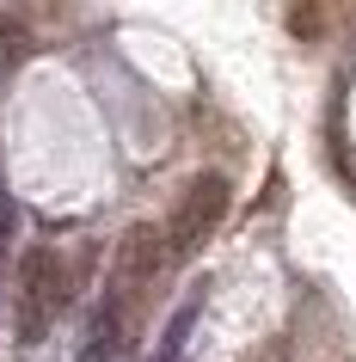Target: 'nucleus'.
<instances>
[{
    "label": "nucleus",
    "mask_w": 356,
    "mask_h": 362,
    "mask_svg": "<svg viewBox=\"0 0 356 362\" xmlns=\"http://www.w3.org/2000/svg\"><path fill=\"white\" fill-rule=\"evenodd\" d=\"M227 178L222 172H197L185 185V197H178V209H172L166 221V258H197L203 252V240L215 228H222V215H227Z\"/></svg>",
    "instance_id": "2"
},
{
    "label": "nucleus",
    "mask_w": 356,
    "mask_h": 362,
    "mask_svg": "<svg viewBox=\"0 0 356 362\" xmlns=\"http://www.w3.org/2000/svg\"><path fill=\"white\" fill-rule=\"evenodd\" d=\"M154 362H178V356H154Z\"/></svg>",
    "instance_id": "5"
},
{
    "label": "nucleus",
    "mask_w": 356,
    "mask_h": 362,
    "mask_svg": "<svg viewBox=\"0 0 356 362\" xmlns=\"http://www.w3.org/2000/svg\"><path fill=\"white\" fill-rule=\"evenodd\" d=\"M197 307H203V295H190L178 313H172V325H166V338H160V356H178L185 350V332H190V320H197Z\"/></svg>",
    "instance_id": "3"
},
{
    "label": "nucleus",
    "mask_w": 356,
    "mask_h": 362,
    "mask_svg": "<svg viewBox=\"0 0 356 362\" xmlns=\"http://www.w3.org/2000/svg\"><path fill=\"white\" fill-rule=\"evenodd\" d=\"M13 228H19V209H13V191H6V178H0V258L13 246Z\"/></svg>",
    "instance_id": "4"
},
{
    "label": "nucleus",
    "mask_w": 356,
    "mask_h": 362,
    "mask_svg": "<svg viewBox=\"0 0 356 362\" xmlns=\"http://www.w3.org/2000/svg\"><path fill=\"white\" fill-rule=\"evenodd\" d=\"M62 301H68V276H62V258L50 246L25 252L19 264V307H13V325H19V344H43L50 325H56Z\"/></svg>",
    "instance_id": "1"
}]
</instances>
